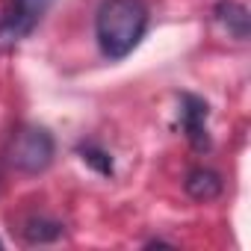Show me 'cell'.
<instances>
[{"instance_id": "obj_3", "label": "cell", "mask_w": 251, "mask_h": 251, "mask_svg": "<svg viewBox=\"0 0 251 251\" xmlns=\"http://www.w3.org/2000/svg\"><path fill=\"white\" fill-rule=\"evenodd\" d=\"M53 0H12L9 12L0 18V50L21 45L45 18Z\"/></svg>"}, {"instance_id": "obj_7", "label": "cell", "mask_w": 251, "mask_h": 251, "mask_svg": "<svg viewBox=\"0 0 251 251\" xmlns=\"http://www.w3.org/2000/svg\"><path fill=\"white\" fill-rule=\"evenodd\" d=\"M18 233L27 245H50L65 236V225L56 219H48V216H27L21 222Z\"/></svg>"}, {"instance_id": "obj_5", "label": "cell", "mask_w": 251, "mask_h": 251, "mask_svg": "<svg viewBox=\"0 0 251 251\" xmlns=\"http://www.w3.org/2000/svg\"><path fill=\"white\" fill-rule=\"evenodd\" d=\"M183 189L192 201L198 204H207V201H216L222 192H225V180L216 169H207V166H195L186 172L183 177Z\"/></svg>"}, {"instance_id": "obj_9", "label": "cell", "mask_w": 251, "mask_h": 251, "mask_svg": "<svg viewBox=\"0 0 251 251\" xmlns=\"http://www.w3.org/2000/svg\"><path fill=\"white\" fill-rule=\"evenodd\" d=\"M0 192H3V177H0Z\"/></svg>"}, {"instance_id": "obj_2", "label": "cell", "mask_w": 251, "mask_h": 251, "mask_svg": "<svg viewBox=\"0 0 251 251\" xmlns=\"http://www.w3.org/2000/svg\"><path fill=\"white\" fill-rule=\"evenodd\" d=\"M56 154V142L53 133L48 127H39V124H24L18 127L6 145V160L12 169L24 172V175H39L53 163Z\"/></svg>"}, {"instance_id": "obj_10", "label": "cell", "mask_w": 251, "mask_h": 251, "mask_svg": "<svg viewBox=\"0 0 251 251\" xmlns=\"http://www.w3.org/2000/svg\"><path fill=\"white\" fill-rule=\"evenodd\" d=\"M0 248H3V242H0Z\"/></svg>"}, {"instance_id": "obj_8", "label": "cell", "mask_w": 251, "mask_h": 251, "mask_svg": "<svg viewBox=\"0 0 251 251\" xmlns=\"http://www.w3.org/2000/svg\"><path fill=\"white\" fill-rule=\"evenodd\" d=\"M77 157H80L92 172H98L100 177H112V175H115L112 154H109L103 145H98V142H80V145H77Z\"/></svg>"}, {"instance_id": "obj_4", "label": "cell", "mask_w": 251, "mask_h": 251, "mask_svg": "<svg viewBox=\"0 0 251 251\" xmlns=\"http://www.w3.org/2000/svg\"><path fill=\"white\" fill-rule=\"evenodd\" d=\"M207 115H210V103L192 92H183L180 95V127H183V136L189 139L192 151L198 154H207L213 148V139H210V130H207Z\"/></svg>"}, {"instance_id": "obj_1", "label": "cell", "mask_w": 251, "mask_h": 251, "mask_svg": "<svg viewBox=\"0 0 251 251\" xmlns=\"http://www.w3.org/2000/svg\"><path fill=\"white\" fill-rule=\"evenodd\" d=\"M148 30L145 0H100L95 12V39L109 62L130 56Z\"/></svg>"}, {"instance_id": "obj_6", "label": "cell", "mask_w": 251, "mask_h": 251, "mask_svg": "<svg viewBox=\"0 0 251 251\" xmlns=\"http://www.w3.org/2000/svg\"><path fill=\"white\" fill-rule=\"evenodd\" d=\"M213 15L236 42H245L251 36V15H248V9L239 3V0H222V3H216Z\"/></svg>"}]
</instances>
